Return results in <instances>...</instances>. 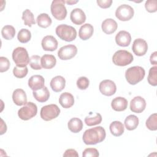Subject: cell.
I'll use <instances>...</instances> for the list:
<instances>
[{"instance_id": "cell-1", "label": "cell", "mask_w": 157, "mask_h": 157, "mask_svg": "<svg viewBox=\"0 0 157 157\" xmlns=\"http://www.w3.org/2000/svg\"><path fill=\"white\" fill-rule=\"evenodd\" d=\"M105 131L102 126L86 129L83 134V141L86 145H95L102 142L105 138Z\"/></svg>"}, {"instance_id": "cell-2", "label": "cell", "mask_w": 157, "mask_h": 157, "mask_svg": "<svg viewBox=\"0 0 157 157\" xmlns=\"http://www.w3.org/2000/svg\"><path fill=\"white\" fill-rule=\"evenodd\" d=\"M145 72L142 67L136 66L128 68L125 72V78L131 85H136L145 77Z\"/></svg>"}, {"instance_id": "cell-3", "label": "cell", "mask_w": 157, "mask_h": 157, "mask_svg": "<svg viewBox=\"0 0 157 157\" xmlns=\"http://www.w3.org/2000/svg\"><path fill=\"white\" fill-rule=\"evenodd\" d=\"M56 35L66 42L73 41L77 37V31L72 26L62 24L58 25L55 30Z\"/></svg>"}, {"instance_id": "cell-4", "label": "cell", "mask_w": 157, "mask_h": 157, "mask_svg": "<svg viewBox=\"0 0 157 157\" xmlns=\"http://www.w3.org/2000/svg\"><path fill=\"white\" fill-rule=\"evenodd\" d=\"M12 59L16 65L25 67L29 63V57L26 49L22 47L15 48L12 52Z\"/></svg>"}, {"instance_id": "cell-5", "label": "cell", "mask_w": 157, "mask_h": 157, "mask_svg": "<svg viewBox=\"0 0 157 157\" xmlns=\"http://www.w3.org/2000/svg\"><path fill=\"white\" fill-rule=\"evenodd\" d=\"M133 61L132 55L125 50L117 51L113 55L112 61L114 64L119 66H125L132 63Z\"/></svg>"}, {"instance_id": "cell-6", "label": "cell", "mask_w": 157, "mask_h": 157, "mask_svg": "<svg viewBox=\"0 0 157 157\" xmlns=\"http://www.w3.org/2000/svg\"><path fill=\"white\" fill-rule=\"evenodd\" d=\"M65 1L54 0L52 1L50 10L52 15L58 20H64L67 15V10L64 6Z\"/></svg>"}, {"instance_id": "cell-7", "label": "cell", "mask_w": 157, "mask_h": 157, "mask_svg": "<svg viewBox=\"0 0 157 157\" xmlns=\"http://www.w3.org/2000/svg\"><path fill=\"white\" fill-rule=\"evenodd\" d=\"M37 113V105L32 102H28L18 110V115L23 120H28L35 117Z\"/></svg>"}, {"instance_id": "cell-8", "label": "cell", "mask_w": 157, "mask_h": 157, "mask_svg": "<svg viewBox=\"0 0 157 157\" xmlns=\"http://www.w3.org/2000/svg\"><path fill=\"white\" fill-rule=\"evenodd\" d=\"M60 113V109L56 104L43 106L40 110V117L45 121H50L56 118Z\"/></svg>"}, {"instance_id": "cell-9", "label": "cell", "mask_w": 157, "mask_h": 157, "mask_svg": "<svg viewBox=\"0 0 157 157\" xmlns=\"http://www.w3.org/2000/svg\"><path fill=\"white\" fill-rule=\"evenodd\" d=\"M134 11L129 5L122 4L115 11L116 17L120 21H128L134 16Z\"/></svg>"}, {"instance_id": "cell-10", "label": "cell", "mask_w": 157, "mask_h": 157, "mask_svg": "<svg viewBox=\"0 0 157 157\" xmlns=\"http://www.w3.org/2000/svg\"><path fill=\"white\" fill-rule=\"evenodd\" d=\"M77 53L75 45L70 44L61 47L58 52V56L61 60H67L74 57Z\"/></svg>"}, {"instance_id": "cell-11", "label": "cell", "mask_w": 157, "mask_h": 157, "mask_svg": "<svg viewBox=\"0 0 157 157\" xmlns=\"http://www.w3.org/2000/svg\"><path fill=\"white\" fill-rule=\"evenodd\" d=\"M99 89L100 92L107 96L114 94L117 91V86L114 82L111 80H104L99 83Z\"/></svg>"}, {"instance_id": "cell-12", "label": "cell", "mask_w": 157, "mask_h": 157, "mask_svg": "<svg viewBox=\"0 0 157 157\" xmlns=\"http://www.w3.org/2000/svg\"><path fill=\"white\" fill-rule=\"evenodd\" d=\"M132 50L136 55L139 56H144L148 50L147 43L144 39H136L133 42Z\"/></svg>"}, {"instance_id": "cell-13", "label": "cell", "mask_w": 157, "mask_h": 157, "mask_svg": "<svg viewBox=\"0 0 157 157\" xmlns=\"http://www.w3.org/2000/svg\"><path fill=\"white\" fill-rule=\"evenodd\" d=\"M145 100L141 96H136L130 102L131 110L137 113L142 112L145 110Z\"/></svg>"}, {"instance_id": "cell-14", "label": "cell", "mask_w": 157, "mask_h": 157, "mask_svg": "<svg viewBox=\"0 0 157 157\" xmlns=\"http://www.w3.org/2000/svg\"><path fill=\"white\" fill-rule=\"evenodd\" d=\"M58 41L53 36L50 35H48L45 36L41 42V45L42 48L45 51H54L58 47Z\"/></svg>"}, {"instance_id": "cell-15", "label": "cell", "mask_w": 157, "mask_h": 157, "mask_svg": "<svg viewBox=\"0 0 157 157\" xmlns=\"http://www.w3.org/2000/svg\"><path fill=\"white\" fill-rule=\"evenodd\" d=\"M70 18L74 24L80 25L85 21L86 15L85 12L81 9L75 8L71 11Z\"/></svg>"}, {"instance_id": "cell-16", "label": "cell", "mask_w": 157, "mask_h": 157, "mask_svg": "<svg viewBox=\"0 0 157 157\" xmlns=\"http://www.w3.org/2000/svg\"><path fill=\"white\" fill-rule=\"evenodd\" d=\"M45 80L42 75H34L31 76L28 80V86L33 91L42 89L44 86Z\"/></svg>"}, {"instance_id": "cell-17", "label": "cell", "mask_w": 157, "mask_h": 157, "mask_svg": "<svg viewBox=\"0 0 157 157\" xmlns=\"http://www.w3.org/2000/svg\"><path fill=\"white\" fill-rule=\"evenodd\" d=\"M131 41V36L129 33L126 31H119L115 36L117 44L121 47L128 46Z\"/></svg>"}, {"instance_id": "cell-18", "label": "cell", "mask_w": 157, "mask_h": 157, "mask_svg": "<svg viewBox=\"0 0 157 157\" xmlns=\"http://www.w3.org/2000/svg\"><path fill=\"white\" fill-rule=\"evenodd\" d=\"M12 99L17 105H23L27 103V96L25 91L20 88L16 89L12 94Z\"/></svg>"}, {"instance_id": "cell-19", "label": "cell", "mask_w": 157, "mask_h": 157, "mask_svg": "<svg viewBox=\"0 0 157 157\" xmlns=\"http://www.w3.org/2000/svg\"><path fill=\"white\" fill-rule=\"evenodd\" d=\"M50 85L53 91L55 92H60L65 87L66 80L63 77L57 75L51 80Z\"/></svg>"}, {"instance_id": "cell-20", "label": "cell", "mask_w": 157, "mask_h": 157, "mask_svg": "<svg viewBox=\"0 0 157 157\" xmlns=\"http://www.w3.org/2000/svg\"><path fill=\"white\" fill-rule=\"evenodd\" d=\"M118 27L117 22L112 18H107L104 20L101 25L103 32L107 34H111L115 32Z\"/></svg>"}, {"instance_id": "cell-21", "label": "cell", "mask_w": 157, "mask_h": 157, "mask_svg": "<svg viewBox=\"0 0 157 157\" xmlns=\"http://www.w3.org/2000/svg\"><path fill=\"white\" fill-rule=\"evenodd\" d=\"M93 26L91 24L85 23L80 28L78 31V36L82 40H86L93 36Z\"/></svg>"}, {"instance_id": "cell-22", "label": "cell", "mask_w": 157, "mask_h": 157, "mask_svg": "<svg viewBox=\"0 0 157 157\" xmlns=\"http://www.w3.org/2000/svg\"><path fill=\"white\" fill-rule=\"evenodd\" d=\"M59 102L63 108H70L74 104V96L70 93L64 92L60 95L59 98Z\"/></svg>"}, {"instance_id": "cell-23", "label": "cell", "mask_w": 157, "mask_h": 157, "mask_svg": "<svg viewBox=\"0 0 157 157\" xmlns=\"http://www.w3.org/2000/svg\"><path fill=\"white\" fill-rule=\"evenodd\" d=\"M111 106L115 111H123L126 110L128 107V101L124 98L117 97L112 101Z\"/></svg>"}, {"instance_id": "cell-24", "label": "cell", "mask_w": 157, "mask_h": 157, "mask_svg": "<svg viewBox=\"0 0 157 157\" xmlns=\"http://www.w3.org/2000/svg\"><path fill=\"white\" fill-rule=\"evenodd\" d=\"M56 58L52 55H44L41 57L40 63L43 68L46 69H50L55 67L56 65Z\"/></svg>"}, {"instance_id": "cell-25", "label": "cell", "mask_w": 157, "mask_h": 157, "mask_svg": "<svg viewBox=\"0 0 157 157\" xmlns=\"http://www.w3.org/2000/svg\"><path fill=\"white\" fill-rule=\"evenodd\" d=\"M33 96L39 102H46L50 97V92L46 86L37 91H33Z\"/></svg>"}, {"instance_id": "cell-26", "label": "cell", "mask_w": 157, "mask_h": 157, "mask_svg": "<svg viewBox=\"0 0 157 157\" xmlns=\"http://www.w3.org/2000/svg\"><path fill=\"white\" fill-rule=\"evenodd\" d=\"M110 131L111 134L116 137L121 136L124 132V125L120 121H114L110 123Z\"/></svg>"}, {"instance_id": "cell-27", "label": "cell", "mask_w": 157, "mask_h": 157, "mask_svg": "<svg viewBox=\"0 0 157 157\" xmlns=\"http://www.w3.org/2000/svg\"><path fill=\"white\" fill-rule=\"evenodd\" d=\"M67 126L71 132L74 133H77L82 129L83 122L78 118H72L69 121Z\"/></svg>"}, {"instance_id": "cell-28", "label": "cell", "mask_w": 157, "mask_h": 157, "mask_svg": "<svg viewBox=\"0 0 157 157\" xmlns=\"http://www.w3.org/2000/svg\"><path fill=\"white\" fill-rule=\"evenodd\" d=\"M139 123V118L134 115H129L124 120L126 128L129 131H132L137 128Z\"/></svg>"}, {"instance_id": "cell-29", "label": "cell", "mask_w": 157, "mask_h": 157, "mask_svg": "<svg viewBox=\"0 0 157 157\" xmlns=\"http://www.w3.org/2000/svg\"><path fill=\"white\" fill-rule=\"evenodd\" d=\"M39 26L42 28H47L52 24V19L47 13H42L39 14L36 19Z\"/></svg>"}, {"instance_id": "cell-30", "label": "cell", "mask_w": 157, "mask_h": 157, "mask_svg": "<svg viewBox=\"0 0 157 157\" xmlns=\"http://www.w3.org/2000/svg\"><path fill=\"white\" fill-rule=\"evenodd\" d=\"M22 20H23L25 25L29 27H31L33 25L36 23L34 15L29 9H26L23 12Z\"/></svg>"}, {"instance_id": "cell-31", "label": "cell", "mask_w": 157, "mask_h": 157, "mask_svg": "<svg viewBox=\"0 0 157 157\" xmlns=\"http://www.w3.org/2000/svg\"><path fill=\"white\" fill-rule=\"evenodd\" d=\"M1 34L5 39L11 40L15 36V29L13 26L6 25L2 28Z\"/></svg>"}, {"instance_id": "cell-32", "label": "cell", "mask_w": 157, "mask_h": 157, "mask_svg": "<svg viewBox=\"0 0 157 157\" xmlns=\"http://www.w3.org/2000/svg\"><path fill=\"white\" fill-rule=\"evenodd\" d=\"M18 40L21 43H26L29 42L31 38V32L27 29L23 28L20 30L17 34Z\"/></svg>"}, {"instance_id": "cell-33", "label": "cell", "mask_w": 157, "mask_h": 157, "mask_svg": "<svg viewBox=\"0 0 157 157\" xmlns=\"http://www.w3.org/2000/svg\"><path fill=\"white\" fill-rule=\"evenodd\" d=\"M156 74H157V67L155 66L151 67L149 70L147 80L150 85L154 86L157 85V75Z\"/></svg>"}, {"instance_id": "cell-34", "label": "cell", "mask_w": 157, "mask_h": 157, "mask_svg": "<svg viewBox=\"0 0 157 157\" xmlns=\"http://www.w3.org/2000/svg\"><path fill=\"white\" fill-rule=\"evenodd\" d=\"M102 121V116L99 113H96V116L93 117H86L85 118V123L87 126H92L100 124Z\"/></svg>"}, {"instance_id": "cell-35", "label": "cell", "mask_w": 157, "mask_h": 157, "mask_svg": "<svg viewBox=\"0 0 157 157\" xmlns=\"http://www.w3.org/2000/svg\"><path fill=\"white\" fill-rule=\"evenodd\" d=\"M147 128L151 131L157 129V114L156 113L151 114L146 121Z\"/></svg>"}, {"instance_id": "cell-36", "label": "cell", "mask_w": 157, "mask_h": 157, "mask_svg": "<svg viewBox=\"0 0 157 157\" xmlns=\"http://www.w3.org/2000/svg\"><path fill=\"white\" fill-rule=\"evenodd\" d=\"M41 58L39 55H33L29 58V65L33 69L40 70L42 69V66L40 63Z\"/></svg>"}, {"instance_id": "cell-37", "label": "cell", "mask_w": 157, "mask_h": 157, "mask_svg": "<svg viewBox=\"0 0 157 157\" xmlns=\"http://www.w3.org/2000/svg\"><path fill=\"white\" fill-rule=\"evenodd\" d=\"M28 72V67L26 66L25 67H19L16 66L14 67L13 69V74L15 77L17 78H23L25 76H26Z\"/></svg>"}, {"instance_id": "cell-38", "label": "cell", "mask_w": 157, "mask_h": 157, "mask_svg": "<svg viewBox=\"0 0 157 157\" xmlns=\"http://www.w3.org/2000/svg\"><path fill=\"white\" fill-rule=\"evenodd\" d=\"M77 86L80 90H86L90 83V81L88 78H87L86 77H80L78 78L77 80Z\"/></svg>"}, {"instance_id": "cell-39", "label": "cell", "mask_w": 157, "mask_h": 157, "mask_svg": "<svg viewBox=\"0 0 157 157\" xmlns=\"http://www.w3.org/2000/svg\"><path fill=\"white\" fill-rule=\"evenodd\" d=\"M157 2L156 0H148L145 2V7L150 13H153L157 10Z\"/></svg>"}, {"instance_id": "cell-40", "label": "cell", "mask_w": 157, "mask_h": 157, "mask_svg": "<svg viewBox=\"0 0 157 157\" xmlns=\"http://www.w3.org/2000/svg\"><path fill=\"white\" fill-rule=\"evenodd\" d=\"M99 156L98 150L94 148H87L84 150L82 153L83 157H98Z\"/></svg>"}, {"instance_id": "cell-41", "label": "cell", "mask_w": 157, "mask_h": 157, "mask_svg": "<svg viewBox=\"0 0 157 157\" xmlns=\"http://www.w3.org/2000/svg\"><path fill=\"white\" fill-rule=\"evenodd\" d=\"M10 61L9 60L4 56L0 57V72H4L9 69Z\"/></svg>"}, {"instance_id": "cell-42", "label": "cell", "mask_w": 157, "mask_h": 157, "mask_svg": "<svg viewBox=\"0 0 157 157\" xmlns=\"http://www.w3.org/2000/svg\"><path fill=\"white\" fill-rule=\"evenodd\" d=\"M96 2L98 6L102 9H107L110 7L112 3V0H98Z\"/></svg>"}, {"instance_id": "cell-43", "label": "cell", "mask_w": 157, "mask_h": 157, "mask_svg": "<svg viewBox=\"0 0 157 157\" xmlns=\"http://www.w3.org/2000/svg\"><path fill=\"white\" fill-rule=\"evenodd\" d=\"M63 156H78V154L74 149H67L63 154Z\"/></svg>"}, {"instance_id": "cell-44", "label": "cell", "mask_w": 157, "mask_h": 157, "mask_svg": "<svg viewBox=\"0 0 157 157\" xmlns=\"http://www.w3.org/2000/svg\"><path fill=\"white\" fill-rule=\"evenodd\" d=\"M150 61L151 64L156 65L157 64V52H154L151 53L150 58Z\"/></svg>"}, {"instance_id": "cell-45", "label": "cell", "mask_w": 157, "mask_h": 157, "mask_svg": "<svg viewBox=\"0 0 157 157\" xmlns=\"http://www.w3.org/2000/svg\"><path fill=\"white\" fill-rule=\"evenodd\" d=\"M1 135H2V134H3L4 132H6V130H7V126H6V124H5V126H4V121H3L2 119H1Z\"/></svg>"}, {"instance_id": "cell-46", "label": "cell", "mask_w": 157, "mask_h": 157, "mask_svg": "<svg viewBox=\"0 0 157 157\" xmlns=\"http://www.w3.org/2000/svg\"><path fill=\"white\" fill-rule=\"evenodd\" d=\"M78 2V1H65V2H66L67 4H69V5H72V4H76L77 2Z\"/></svg>"}]
</instances>
